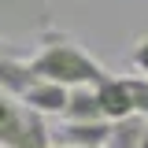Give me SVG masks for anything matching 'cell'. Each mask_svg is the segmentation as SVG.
Segmentation results:
<instances>
[{
  "instance_id": "cell-11",
  "label": "cell",
  "mask_w": 148,
  "mask_h": 148,
  "mask_svg": "<svg viewBox=\"0 0 148 148\" xmlns=\"http://www.w3.org/2000/svg\"><path fill=\"white\" fill-rule=\"evenodd\" d=\"M130 59H133V67H137V71L148 78V34L141 37L137 45H133V56H130Z\"/></svg>"
},
{
  "instance_id": "cell-4",
  "label": "cell",
  "mask_w": 148,
  "mask_h": 148,
  "mask_svg": "<svg viewBox=\"0 0 148 148\" xmlns=\"http://www.w3.org/2000/svg\"><path fill=\"white\" fill-rule=\"evenodd\" d=\"M56 137L67 148H108L111 122H63V130Z\"/></svg>"
},
{
  "instance_id": "cell-6",
  "label": "cell",
  "mask_w": 148,
  "mask_h": 148,
  "mask_svg": "<svg viewBox=\"0 0 148 148\" xmlns=\"http://www.w3.org/2000/svg\"><path fill=\"white\" fill-rule=\"evenodd\" d=\"M63 119L67 122H108V115L100 108V96H96V85H74Z\"/></svg>"
},
{
  "instance_id": "cell-5",
  "label": "cell",
  "mask_w": 148,
  "mask_h": 148,
  "mask_svg": "<svg viewBox=\"0 0 148 148\" xmlns=\"http://www.w3.org/2000/svg\"><path fill=\"white\" fill-rule=\"evenodd\" d=\"M96 96H100V108L108 115V122H119L126 115H137L133 111V96L126 89V78H104L96 85Z\"/></svg>"
},
{
  "instance_id": "cell-3",
  "label": "cell",
  "mask_w": 148,
  "mask_h": 148,
  "mask_svg": "<svg viewBox=\"0 0 148 148\" xmlns=\"http://www.w3.org/2000/svg\"><path fill=\"white\" fill-rule=\"evenodd\" d=\"M67 100H71V89L59 85V82H48V78H37L22 96V104L30 111H41V115H63Z\"/></svg>"
},
{
  "instance_id": "cell-13",
  "label": "cell",
  "mask_w": 148,
  "mask_h": 148,
  "mask_svg": "<svg viewBox=\"0 0 148 148\" xmlns=\"http://www.w3.org/2000/svg\"><path fill=\"white\" fill-rule=\"evenodd\" d=\"M141 148H148V130H145V145H141Z\"/></svg>"
},
{
  "instance_id": "cell-1",
  "label": "cell",
  "mask_w": 148,
  "mask_h": 148,
  "mask_svg": "<svg viewBox=\"0 0 148 148\" xmlns=\"http://www.w3.org/2000/svg\"><path fill=\"white\" fill-rule=\"evenodd\" d=\"M37 78H48V82H59V85H100L104 78H111L104 71V63H96L78 41H71L67 34H59L56 26H45L41 34V52L30 59Z\"/></svg>"
},
{
  "instance_id": "cell-8",
  "label": "cell",
  "mask_w": 148,
  "mask_h": 148,
  "mask_svg": "<svg viewBox=\"0 0 148 148\" xmlns=\"http://www.w3.org/2000/svg\"><path fill=\"white\" fill-rule=\"evenodd\" d=\"M145 130H148V119H145V115H126V119L111 122L108 148H141V145H145Z\"/></svg>"
},
{
  "instance_id": "cell-2",
  "label": "cell",
  "mask_w": 148,
  "mask_h": 148,
  "mask_svg": "<svg viewBox=\"0 0 148 148\" xmlns=\"http://www.w3.org/2000/svg\"><path fill=\"white\" fill-rule=\"evenodd\" d=\"M0 148H52L45 115L0 89Z\"/></svg>"
},
{
  "instance_id": "cell-10",
  "label": "cell",
  "mask_w": 148,
  "mask_h": 148,
  "mask_svg": "<svg viewBox=\"0 0 148 148\" xmlns=\"http://www.w3.org/2000/svg\"><path fill=\"white\" fill-rule=\"evenodd\" d=\"M45 8L41 0H0V15H22V11H30V8Z\"/></svg>"
},
{
  "instance_id": "cell-14",
  "label": "cell",
  "mask_w": 148,
  "mask_h": 148,
  "mask_svg": "<svg viewBox=\"0 0 148 148\" xmlns=\"http://www.w3.org/2000/svg\"><path fill=\"white\" fill-rule=\"evenodd\" d=\"M59 148H67V145H59Z\"/></svg>"
},
{
  "instance_id": "cell-9",
  "label": "cell",
  "mask_w": 148,
  "mask_h": 148,
  "mask_svg": "<svg viewBox=\"0 0 148 148\" xmlns=\"http://www.w3.org/2000/svg\"><path fill=\"white\" fill-rule=\"evenodd\" d=\"M126 89L133 96V111L148 119V78H126Z\"/></svg>"
},
{
  "instance_id": "cell-12",
  "label": "cell",
  "mask_w": 148,
  "mask_h": 148,
  "mask_svg": "<svg viewBox=\"0 0 148 148\" xmlns=\"http://www.w3.org/2000/svg\"><path fill=\"white\" fill-rule=\"evenodd\" d=\"M0 56H15V48H8V41H0Z\"/></svg>"
},
{
  "instance_id": "cell-7",
  "label": "cell",
  "mask_w": 148,
  "mask_h": 148,
  "mask_svg": "<svg viewBox=\"0 0 148 148\" xmlns=\"http://www.w3.org/2000/svg\"><path fill=\"white\" fill-rule=\"evenodd\" d=\"M34 82H37V74H34L30 63H22L18 56H0V89L4 92H11L15 100H22Z\"/></svg>"
}]
</instances>
